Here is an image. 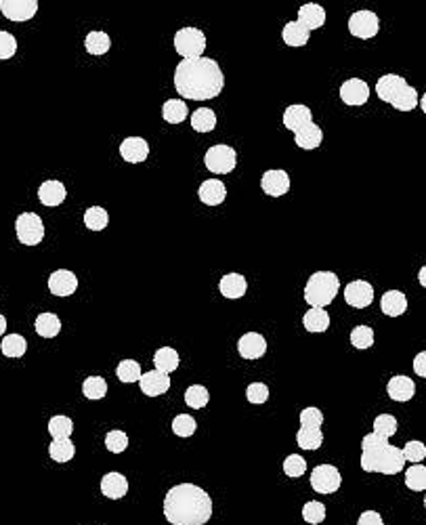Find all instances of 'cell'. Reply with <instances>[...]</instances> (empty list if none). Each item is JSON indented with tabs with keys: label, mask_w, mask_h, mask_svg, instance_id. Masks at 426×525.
<instances>
[{
	"label": "cell",
	"mask_w": 426,
	"mask_h": 525,
	"mask_svg": "<svg viewBox=\"0 0 426 525\" xmlns=\"http://www.w3.org/2000/svg\"><path fill=\"white\" fill-rule=\"evenodd\" d=\"M225 76L215 59L195 57L183 59L175 69V89L191 101H208L223 93Z\"/></svg>",
	"instance_id": "6da1fadb"
},
{
	"label": "cell",
	"mask_w": 426,
	"mask_h": 525,
	"mask_svg": "<svg viewBox=\"0 0 426 525\" xmlns=\"http://www.w3.org/2000/svg\"><path fill=\"white\" fill-rule=\"evenodd\" d=\"M212 511V498L195 483H179L164 496V517L170 525H206Z\"/></svg>",
	"instance_id": "7a4b0ae2"
},
{
	"label": "cell",
	"mask_w": 426,
	"mask_h": 525,
	"mask_svg": "<svg viewBox=\"0 0 426 525\" xmlns=\"http://www.w3.org/2000/svg\"><path fill=\"white\" fill-rule=\"evenodd\" d=\"M405 467L403 452L391 446L389 439L370 433L361 439V469L365 473L399 475Z\"/></svg>",
	"instance_id": "3957f363"
},
{
	"label": "cell",
	"mask_w": 426,
	"mask_h": 525,
	"mask_svg": "<svg viewBox=\"0 0 426 525\" xmlns=\"http://www.w3.org/2000/svg\"><path fill=\"white\" fill-rule=\"evenodd\" d=\"M376 95L380 101L393 105L399 111H412L418 105V91L407 85V80L399 74H385L376 83Z\"/></svg>",
	"instance_id": "277c9868"
},
{
	"label": "cell",
	"mask_w": 426,
	"mask_h": 525,
	"mask_svg": "<svg viewBox=\"0 0 426 525\" xmlns=\"http://www.w3.org/2000/svg\"><path fill=\"white\" fill-rule=\"evenodd\" d=\"M340 290V279L332 271H315L307 286H305V301L313 309H323L328 307Z\"/></svg>",
	"instance_id": "5b68a950"
},
{
	"label": "cell",
	"mask_w": 426,
	"mask_h": 525,
	"mask_svg": "<svg viewBox=\"0 0 426 525\" xmlns=\"http://www.w3.org/2000/svg\"><path fill=\"white\" fill-rule=\"evenodd\" d=\"M175 51L185 59L202 57L206 51V36L198 28H181L175 34Z\"/></svg>",
	"instance_id": "8992f818"
},
{
	"label": "cell",
	"mask_w": 426,
	"mask_h": 525,
	"mask_svg": "<svg viewBox=\"0 0 426 525\" xmlns=\"http://www.w3.org/2000/svg\"><path fill=\"white\" fill-rule=\"evenodd\" d=\"M204 164L210 173L215 175H227L237 167V153L231 145H212L206 156H204Z\"/></svg>",
	"instance_id": "52a82bcc"
},
{
	"label": "cell",
	"mask_w": 426,
	"mask_h": 525,
	"mask_svg": "<svg viewBox=\"0 0 426 525\" xmlns=\"http://www.w3.org/2000/svg\"><path fill=\"white\" fill-rule=\"evenodd\" d=\"M17 239L25 246H38L45 237V223L36 213H21L15 221Z\"/></svg>",
	"instance_id": "ba28073f"
},
{
	"label": "cell",
	"mask_w": 426,
	"mask_h": 525,
	"mask_svg": "<svg viewBox=\"0 0 426 525\" xmlns=\"http://www.w3.org/2000/svg\"><path fill=\"white\" fill-rule=\"evenodd\" d=\"M343 486V477H340V471L332 464H319L313 469L311 473V488L317 494H334Z\"/></svg>",
	"instance_id": "9c48e42d"
},
{
	"label": "cell",
	"mask_w": 426,
	"mask_h": 525,
	"mask_svg": "<svg viewBox=\"0 0 426 525\" xmlns=\"http://www.w3.org/2000/svg\"><path fill=\"white\" fill-rule=\"evenodd\" d=\"M378 30H380V21L374 11H355L349 17V32L355 38H363V40L374 38Z\"/></svg>",
	"instance_id": "30bf717a"
},
{
	"label": "cell",
	"mask_w": 426,
	"mask_h": 525,
	"mask_svg": "<svg viewBox=\"0 0 426 525\" xmlns=\"http://www.w3.org/2000/svg\"><path fill=\"white\" fill-rule=\"evenodd\" d=\"M0 13L9 21H30L38 13L36 0H0Z\"/></svg>",
	"instance_id": "8fae6325"
},
{
	"label": "cell",
	"mask_w": 426,
	"mask_h": 525,
	"mask_svg": "<svg viewBox=\"0 0 426 525\" xmlns=\"http://www.w3.org/2000/svg\"><path fill=\"white\" fill-rule=\"evenodd\" d=\"M340 99H343L345 105H351V107H357V105H363L368 99H370V87L365 80L361 78H349L343 83V87H340Z\"/></svg>",
	"instance_id": "7c38bea8"
},
{
	"label": "cell",
	"mask_w": 426,
	"mask_h": 525,
	"mask_svg": "<svg viewBox=\"0 0 426 525\" xmlns=\"http://www.w3.org/2000/svg\"><path fill=\"white\" fill-rule=\"evenodd\" d=\"M345 301L355 309H365L374 301V286L365 279H355L345 288Z\"/></svg>",
	"instance_id": "4fadbf2b"
},
{
	"label": "cell",
	"mask_w": 426,
	"mask_h": 525,
	"mask_svg": "<svg viewBox=\"0 0 426 525\" xmlns=\"http://www.w3.org/2000/svg\"><path fill=\"white\" fill-rule=\"evenodd\" d=\"M78 288V277L70 269H57L49 275V290L55 297H72Z\"/></svg>",
	"instance_id": "5bb4252c"
},
{
	"label": "cell",
	"mask_w": 426,
	"mask_h": 525,
	"mask_svg": "<svg viewBox=\"0 0 426 525\" xmlns=\"http://www.w3.org/2000/svg\"><path fill=\"white\" fill-rule=\"evenodd\" d=\"M120 156L131 164H141L149 156V143L143 137H126L120 143Z\"/></svg>",
	"instance_id": "9a60e30c"
},
{
	"label": "cell",
	"mask_w": 426,
	"mask_h": 525,
	"mask_svg": "<svg viewBox=\"0 0 426 525\" xmlns=\"http://www.w3.org/2000/svg\"><path fill=\"white\" fill-rule=\"evenodd\" d=\"M281 122H284V127H286L288 131L298 133L301 129H305L307 125L313 122V114H311V109H309L307 105L296 103V105L286 107V111H284V116H281Z\"/></svg>",
	"instance_id": "2e32d148"
},
{
	"label": "cell",
	"mask_w": 426,
	"mask_h": 525,
	"mask_svg": "<svg viewBox=\"0 0 426 525\" xmlns=\"http://www.w3.org/2000/svg\"><path fill=\"white\" fill-rule=\"evenodd\" d=\"M65 197H67V189H65V185L61 181L49 179V181H45L38 187V200H40L42 206L55 208V206L63 204Z\"/></svg>",
	"instance_id": "e0dca14e"
},
{
	"label": "cell",
	"mask_w": 426,
	"mask_h": 525,
	"mask_svg": "<svg viewBox=\"0 0 426 525\" xmlns=\"http://www.w3.org/2000/svg\"><path fill=\"white\" fill-rule=\"evenodd\" d=\"M261 189L271 197H281L290 191V177L286 171H265L261 179Z\"/></svg>",
	"instance_id": "ac0fdd59"
},
{
	"label": "cell",
	"mask_w": 426,
	"mask_h": 525,
	"mask_svg": "<svg viewBox=\"0 0 426 525\" xmlns=\"http://www.w3.org/2000/svg\"><path fill=\"white\" fill-rule=\"evenodd\" d=\"M198 195H200L202 204H206V206H219V204H223L225 197H227V187L219 179H206L200 185Z\"/></svg>",
	"instance_id": "d6986e66"
},
{
	"label": "cell",
	"mask_w": 426,
	"mask_h": 525,
	"mask_svg": "<svg viewBox=\"0 0 426 525\" xmlns=\"http://www.w3.org/2000/svg\"><path fill=\"white\" fill-rule=\"evenodd\" d=\"M237 351L244 359H259L267 351V341L259 332H246L237 341Z\"/></svg>",
	"instance_id": "ffe728a7"
},
{
	"label": "cell",
	"mask_w": 426,
	"mask_h": 525,
	"mask_svg": "<svg viewBox=\"0 0 426 525\" xmlns=\"http://www.w3.org/2000/svg\"><path fill=\"white\" fill-rule=\"evenodd\" d=\"M139 385H141V393H145L147 397H158L170 389V376L160 370H149L141 374Z\"/></svg>",
	"instance_id": "44dd1931"
},
{
	"label": "cell",
	"mask_w": 426,
	"mask_h": 525,
	"mask_svg": "<svg viewBox=\"0 0 426 525\" xmlns=\"http://www.w3.org/2000/svg\"><path fill=\"white\" fill-rule=\"evenodd\" d=\"M129 492V479H126L122 473H107L101 479V494L109 500H120Z\"/></svg>",
	"instance_id": "7402d4cb"
},
{
	"label": "cell",
	"mask_w": 426,
	"mask_h": 525,
	"mask_svg": "<svg viewBox=\"0 0 426 525\" xmlns=\"http://www.w3.org/2000/svg\"><path fill=\"white\" fill-rule=\"evenodd\" d=\"M219 290L225 299H242L248 290V281L242 273H227L219 281Z\"/></svg>",
	"instance_id": "603a6c76"
},
{
	"label": "cell",
	"mask_w": 426,
	"mask_h": 525,
	"mask_svg": "<svg viewBox=\"0 0 426 525\" xmlns=\"http://www.w3.org/2000/svg\"><path fill=\"white\" fill-rule=\"evenodd\" d=\"M298 21H301L309 32L319 30L326 23V11L317 3H307L298 9Z\"/></svg>",
	"instance_id": "cb8c5ba5"
},
{
	"label": "cell",
	"mask_w": 426,
	"mask_h": 525,
	"mask_svg": "<svg viewBox=\"0 0 426 525\" xmlns=\"http://www.w3.org/2000/svg\"><path fill=\"white\" fill-rule=\"evenodd\" d=\"M387 393L393 401H409L416 393V385L409 376H393L387 385Z\"/></svg>",
	"instance_id": "d4e9b609"
},
{
	"label": "cell",
	"mask_w": 426,
	"mask_h": 525,
	"mask_svg": "<svg viewBox=\"0 0 426 525\" xmlns=\"http://www.w3.org/2000/svg\"><path fill=\"white\" fill-rule=\"evenodd\" d=\"M309 38H311V32L298 19L286 23L281 30V40L288 47H305L309 43Z\"/></svg>",
	"instance_id": "484cf974"
},
{
	"label": "cell",
	"mask_w": 426,
	"mask_h": 525,
	"mask_svg": "<svg viewBox=\"0 0 426 525\" xmlns=\"http://www.w3.org/2000/svg\"><path fill=\"white\" fill-rule=\"evenodd\" d=\"M380 309L389 317H399L407 311V299L399 290H389L380 299Z\"/></svg>",
	"instance_id": "4316f807"
},
{
	"label": "cell",
	"mask_w": 426,
	"mask_h": 525,
	"mask_svg": "<svg viewBox=\"0 0 426 525\" xmlns=\"http://www.w3.org/2000/svg\"><path fill=\"white\" fill-rule=\"evenodd\" d=\"M321 141H323V131L315 122H311L305 129L294 133V143L301 149H307V151L309 149H317L321 145Z\"/></svg>",
	"instance_id": "83f0119b"
},
{
	"label": "cell",
	"mask_w": 426,
	"mask_h": 525,
	"mask_svg": "<svg viewBox=\"0 0 426 525\" xmlns=\"http://www.w3.org/2000/svg\"><path fill=\"white\" fill-rule=\"evenodd\" d=\"M34 328H36V334L42 336V339H55L59 332H61V321L55 313H40L34 321Z\"/></svg>",
	"instance_id": "f1b7e54d"
},
{
	"label": "cell",
	"mask_w": 426,
	"mask_h": 525,
	"mask_svg": "<svg viewBox=\"0 0 426 525\" xmlns=\"http://www.w3.org/2000/svg\"><path fill=\"white\" fill-rule=\"evenodd\" d=\"M153 363H156V370L170 374L179 368V353L173 347H162L153 353Z\"/></svg>",
	"instance_id": "f546056e"
},
{
	"label": "cell",
	"mask_w": 426,
	"mask_h": 525,
	"mask_svg": "<svg viewBox=\"0 0 426 525\" xmlns=\"http://www.w3.org/2000/svg\"><path fill=\"white\" fill-rule=\"evenodd\" d=\"M187 116H189L187 103L181 101V99H168L162 105V118L166 120V122H170V125H181Z\"/></svg>",
	"instance_id": "4dcf8cb0"
},
{
	"label": "cell",
	"mask_w": 426,
	"mask_h": 525,
	"mask_svg": "<svg viewBox=\"0 0 426 525\" xmlns=\"http://www.w3.org/2000/svg\"><path fill=\"white\" fill-rule=\"evenodd\" d=\"M296 443L303 450H319L323 443V433L315 427H301L296 433Z\"/></svg>",
	"instance_id": "1f68e13d"
},
{
	"label": "cell",
	"mask_w": 426,
	"mask_h": 525,
	"mask_svg": "<svg viewBox=\"0 0 426 525\" xmlns=\"http://www.w3.org/2000/svg\"><path fill=\"white\" fill-rule=\"evenodd\" d=\"M109 47H111V40H109V36L105 32L95 30V32H89L87 38H84V49H87L95 57L105 55L109 51Z\"/></svg>",
	"instance_id": "d6a6232c"
},
{
	"label": "cell",
	"mask_w": 426,
	"mask_h": 525,
	"mask_svg": "<svg viewBox=\"0 0 426 525\" xmlns=\"http://www.w3.org/2000/svg\"><path fill=\"white\" fill-rule=\"evenodd\" d=\"M303 326L309 332H326L330 328V315L326 309H309L303 317Z\"/></svg>",
	"instance_id": "836d02e7"
},
{
	"label": "cell",
	"mask_w": 426,
	"mask_h": 525,
	"mask_svg": "<svg viewBox=\"0 0 426 525\" xmlns=\"http://www.w3.org/2000/svg\"><path fill=\"white\" fill-rule=\"evenodd\" d=\"M191 127H193V131H198V133H210V131H215V127H217V114L212 111V109H208V107L195 109V111L191 114Z\"/></svg>",
	"instance_id": "e575fe53"
},
{
	"label": "cell",
	"mask_w": 426,
	"mask_h": 525,
	"mask_svg": "<svg viewBox=\"0 0 426 525\" xmlns=\"http://www.w3.org/2000/svg\"><path fill=\"white\" fill-rule=\"evenodd\" d=\"M74 454H76V448H74V443H72L70 439H53V441H51L49 456H51L55 462L65 464V462H70V460L74 458Z\"/></svg>",
	"instance_id": "d590c367"
},
{
	"label": "cell",
	"mask_w": 426,
	"mask_h": 525,
	"mask_svg": "<svg viewBox=\"0 0 426 525\" xmlns=\"http://www.w3.org/2000/svg\"><path fill=\"white\" fill-rule=\"evenodd\" d=\"M0 351H3V355L13 357V359L23 357L28 351V341L21 334H7L3 339V343H0Z\"/></svg>",
	"instance_id": "8d00e7d4"
},
{
	"label": "cell",
	"mask_w": 426,
	"mask_h": 525,
	"mask_svg": "<svg viewBox=\"0 0 426 525\" xmlns=\"http://www.w3.org/2000/svg\"><path fill=\"white\" fill-rule=\"evenodd\" d=\"M405 486L412 492H426V467L420 464H412L405 471Z\"/></svg>",
	"instance_id": "74e56055"
},
{
	"label": "cell",
	"mask_w": 426,
	"mask_h": 525,
	"mask_svg": "<svg viewBox=\"0 0 426 525\" xmlns=\"http://www.w3.org/2000/svg\"><path fill=\"white\" fill-rule=\"evenodd\" d=\"M141 374H143L141 366H139V361H135V359H124V361L118 363V368H116V376H118L120 383H139Z\"/></svg>",
	"instance_id": "f35d334b"
},
{
	"label": "cell",
	"mask_w": 426,
	"mask_h": 525,
	"mask_svg": "<svg viewBox=\"0 0 426 525\" xmlns=\"http://www.w3.org/2000/svg\"><path fill=\"white\" fill-rule=\"evenodd\" d=\"M49 433L53 439H70V435L74 433V420L70 416L57 414L49 420Z\"/></svg>",
	"instance_id": "ab89813d"
},
{
	"label": "cell",
	"mask_w": 426,
	"mask_h": 525,
	"mask_svg": "<svg viewBox=\"0 0 426 525\" xmlns=\"http://www.w3.org/2000/svg\"><path fill=\"white\" fill-rule=\"evenodd\" d=\"M208 401H210V393H208V389L204 385H191L185 391V403H187L189 408H193V410L206 408Z\"/></svg>",
	"instance_id": "60d3db41"
},
{
	"label": "cell",
	"mask_w": 426,
	"mask_h": 525,
	"mask_svg": "<svg viewBox=\"0 0 426 525\" xmlns=\"http://www.w3.org/2000/svg\"><path fill=\"white\" fill-rule=\"evenodd\" d=\"M109 223V215L105 208L101 206H91L87 213H84V225H87L91 231H103Z\"/></svg>",
	"instance_id": "b9f144b4"
},
{
	"label": "cell",
	"mask_w": 426,
	"mask_h": 525,
	"mask_svg": "<svg viewBox=\"0 0 426 525\" xmlns=\"http://www.w3.org/2000/svg\"><path fill=\"white\" fill-rule=\"evenodd\" d=\"M107 393V383L101 376H89L82 383V395L87 399H103Z\"/></svg>",
	"instance_id": "7bdbcfd3"
},
{
	"label": "cell",
	"mask_w": 426,
	"mask_h": 525,
	"mask_svg": "<svg viewBox=\"0 0 426 525\" xmlns=\"http://www.w3.org/2000/svg\"><path fill=\"white\" fill-rule=\"evenodd\" d=\"M372 433H376V435H380V437H385V439L393 437V435L397 433V418H395L393 414H380V416H376V420H374V431H372Z\"/></svg>",
	"instance_id": "ee69618b"
},
{
	"label": "cell",
	"mask_w": 426,
	"mask_h": 525,
	"mask_svg": "<svg viewBox=\"0 0 426 525\" xmlns=\"http://www.w3.org/2000/svg\"><path fill=\"white\" fill-rule=\"evenodd\" d=\"M284 473L288 475V477H292V479H301L305 473H307V460L303 458V456H298V454H290L286 460H284Z\"/></svg>",
	"instance_id": "f6af8a7d"
},
{
	"label": "cell",
	"mask_w": 426,
	"mask_h": 525,
	"mask_svg": "<svg viewBox=\"0 0 426 525\" xmlns=\"http://www.w3.org/2000/svg\"><path fill=\"white\" fill-rule=\"evenodd\" d=\"M349 339L355 349H370L374 345V330L370 326H357L351 330Z\"/></svg>",
	"instance_id": "bcb514c9"
},
{
	"label": "cell",
	"mask_w": 426,
	"mask_h": 525,
	"mask_svg": "<svg viewBox=\"0 0 426 525\" xmlns=\"http://www.w3.org/2000/svg\"><path fill=\"white\" fill-rule=\"evenodd\" d=\"M105 448L111 454H122L126 448H129V435L124 431H109L105 435Z\"/></svg>",
	"instance_id": "7dc6e473"
},
{
	"label": "cell",
	"mask_w": 426,
	"mask_h": 525,
	"mask_svg": "<svg viewBox=\"0 0 426 525\" xmlns=\"http://www.w3.org/2000/svg\"><path fill=\"white\" fill-rule=\"evenodd\" d=\"M401 452H403L405 462L409 460L412 464H420V462L426 458V446H424L422 441H418V439L407 441V443H405V448H403Z\"/></svg>",
	"instance_id": "c3c4849f"
},
{
	"label": "cell",
	"mask_w": 426,
	"mask_h": 525,
	"mask_svg": "<svg viewBox=\"0 0 426 525\" xmlns=\"http://www.w3.org/2000/svg\"><path fill=\"white\" fill-rule=\"evenodd\" d=\"M195 429H198L195 418L189 416V414H179V416H175V420H173V433H175L177 437H191V435L195 433Z\"/></svg>",
	"instance_id": "681fc988"
},
{
	"label": "cell",
	"mask_w": 426,
	"mask_h": 525,
	"mask_svg": "<svg viewBox=\"0 0 426 525\" xmlns=\"http://www.w3.org/2000/svg\"><path fill=\"white\" fill-rule=\"evenodd\" d=\"M303 519L311 525H319L326 521V506L317 500H311L303 506Z\"/></svg>",
	"instance_id": "f907efd6"
},
{
	"label": "cell",
	"mask_w": 426,
	"mask_h": 525,
	"mask_svg": "<svg viewBox=\"0 0 426 525\" xmlns=\"http://www.w3.org/2000/svg\"><path fill=\"white\" fill-rule=\"evenodd\" d=\"M246 399L250 403H257V406H259V403H265L269 399V387L265 383H252V385H248Z\"/></svg>",
	"instance_id": "816d5d0a"
},
{
	"label": "cell",
	"mask_w": 426,
	"mask_h": 525,
	"mask_svg": "<svg viewBox=\"0 0 426 525\" xmlns=\"http://www.w3.org/2000/svg\"><path fill=\"white\" fill-rule=\"evenodd\" d=\"M17 53V40L13 34L0 30V59H11Z\"/></svg>",
	"instance_id": "f5cc1de1"
},
{
	"label": "cell",
	"mask_w": 426,
	"mask_h": 525,
	"mask_svg": "<svg viewBox=\"0 0 426 525\" xmlns=\"http://www.w3.org/2000/svg\"><path fill=\"white\" fill-rule=\"evenodd\" d=\"M298 420H301V427H315V429H319L321 425H323V414H321V410L319 408H305L303 412H301V416H298Z\"/></svg>",
	"instance_id": "db71d44e"
},
{
	"label": "cell",
	"mask_w": 426,
	"mask_h": 525,
	"mask_svg": "<svg viewBox=\"0 0 426 525\" xmlns=\"http://www.w3.org/2000/svg\"><path fill=\"white\" fill-rule=\"evenodd\" d=\"M357 525H385V521H382L380 513H376V511H365V513L359 515Z\"/></svg>",
	"instance_id": "11a10c76"
},
{
	"label": "cell",
	"mask_w": 426,
	"mask_h": 525,
	"mask_svg": "<svg viewBox=\"0 0 426 525\" xmlns=\"http://www.w3.org/2000/svg\"><path fill=\"white\" fill-rule=\"evenodd\" d=\"M414 372L422 378H426V351H420L414 357Z\"/></svg>",
	"instance_id": "9f6ffc18"
},
{
	"label": "cell",
	"mask_w": 426,
	"mask_h": 525,
	"mask_svg": "<svg viewBox=\"0 0 426 525\" xmlns=\"http://www.w3.org/2000/svg\"><path fill=\"white\" fill-rule=\"evenodd\" d=\"M418 281H420V286H424V288H426V265L420 269V273H418Z\"/></svg>",
	"instance_id": "6f0895ef"
},
{
	"label": "cell",
	"mask_w": 426,
	"mask_h": 525,
	"mask_svg": "<svg viewBox=\"0 0 426 525\" xmlns=\"http://www.w3.org/2000/svg\"><path fill=\"white\" fill-rule=\"evenodd\" d=\"M5 330H7V317H5V315H0V336L5 334Z\"/></svg>",
	"instance_id": "680465c9"
},
{
	"label": "cell",
	"mask_w": 426,
	"mask_h": 525,
	"mask_svg": "<svg viewBox=\"0 0 426 525\" xmlns=\"http://www.w3.org/2000/svg\"><path fill=\"white\" fill-rule=\"evenodd\" d=\"M418 103H420V107H422V111L426 114V93L422 95V99H418Z\"/></svg>",
	"instance_id": "91938a15"
},
{
	"label": "cell",
	"mask_w": 426,
	"mask_h": 525,
	"mask_svg": "<svg viewBox=\"0 0 426 525\" xmlns=\"http://www.w3.org/2000/svg\"><path fill=\"white\" fill-rule=\"evenodd\" d=\"M424 506H426V496H424Z\"/></svg>",
	"instance_id": "94428289"
}]
</instances>
